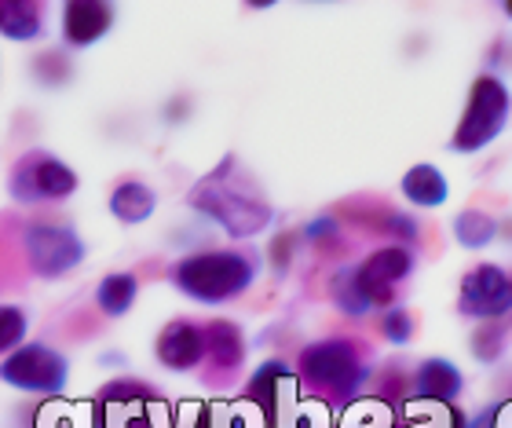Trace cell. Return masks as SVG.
<instances>
[{
    "mask_svg": "<svg viewBox=\"0 0 512 428\" xmlns=\"http://www.w3.org/2000/svg\"><path fill=\"white\" fill-rule=\"evenodd\" d=\"M410 271H414V253H410V249L384 246V249H377V253H370L363 264H355V279H359V286H363V293L370 297L374 308H388L395 286H399Z\"/></svg>",
    "mask_w": 512,
    "mask_h": 428,
    "instance_id": "10",
    "label": "cell"
},
{
    "mask_svg": "<svg viewBox=\"0 0 512 428\" xmlns=\"http://www.w3.org/2000/svg\"><path fill=\"white\" fill-rule=\"evenodd\" d=\"M465 388V377L447 359H425L414 374V399L421 403H454Z\"/></svg>",
    "mask_w": 512,
    "mask_h": 428,
    "instance_id": "14",
    "label": "cell"
},
{
    "mask_svg": "<svg viewBox=\"0 0 512 428\" xmlns=\"http://www.w3.org/2000/svg\"><path fill=\"white\" fill-rule=\"evenodd\" d=\"M249 8H256V11H264V8H275L278 0H246Z\"/></svg>",
    "mask_w": 512,
    "mask_h": 428,
    "instance_id": "27",
    "label": "cell"
},
{
    "mask_svg": "<svg viewBox=\"0 0 512 428\" xmlns=\"http://www.w3.org/2000/svg\"><path fill=\"white\" fill-rule=\"evenodd\" d=\"M293 385V370H289L282 359H267L246 385V403L260 410L267 428H275L278 421V407H282V392Z\"/></svg>",
    "mask_w": 512,
    "mask_h": 428,
    "instance_id": "13",
    "label": "cell"
},
{
    "mask_svg": "<svg viewBox=\"0 0 512 428\" xmlns=\"http://www.w3.org/2000/svg\"><path fill=\"white\" fill-rule=\"evenodd\" d=\"M297 377L330 403H352L370 370H366L359 344L348 337H326V341H311L300 352Z\"/></svg>",
    "mask_w": 512,
    "mask_h": 428,
    "instance_id": "3",
    "label": "cell"
},
{
    "mask_svg": "<svg viewBox=\"0 0 512 428\" xmlns=\"http://www.w3.org/2000/svg\"><path fill=\"white\" fill-rule=\"evenodd\" d=\"M139 297V279L132 271H110L103 275L96 286V308L107 315V319H125L132 304Z\"/></svg>",
    "mask_w": 512,
    "mask_h": 428,
    "instance_id": "18",
    "label": "cell"
},
{
    "mask_svg": "<svg viewBox=\"0 0 512 428\" xmlns=\"http://www.w3.org/2000/svg\"><path fill=\"white\" fill-rule=\"evenodd\" d=\"M81 187L74 165H66L59 154L33 147L15 158L8 172V194L15 205H59L70 202Z\"/></svg>",
    "mask_w": 512,
    "mask_h": 428,
    "instance_id": "4",
    "label": "cell"
},
{
    "mask_svg": "<svg viewBox=\"0 0 512 428\" xmlns=\"http://www.w3.org/2000/svg\"><path fill=\"white\" fill-rule=\"evenodd\" d=\"M494 235H498V224H494L487 213H480V209H469V213H461L458 220H454V238H458L465 249L491 246Z\"/></svg>",
    "mask_w": 512,
    "mask_h": 428,
    "instance_id": "21",
    "label": "cell"
},
{
    "mask_svg": "<svg viewBox=\"0 0 512 428\" xmlns=\"http://www.w3.org/2000/svg\"><path fill=\"white\" fill-rule=\"evenodd\" d=\"M19 242L22 257L30 264V275H37L44 282L66 279L88 257V246L85 238L77 235V227L55 224V220H33V224H26Z\"/></svg>",
    "mask_w": 512,
    "mask_h": 428,
    "instance_id": "5",
    "label": "cell"
},
{
    "mask_svg": "<svg viewBox=\"0 0 512 428\" xmlns=\"http://www.w3.org/2000/svg\"><path fill=\"white\" fill-rule=\"evenodd\" d=\"M330 300L344 311V315H352V319H363V315L374 311L370 297H366L363 286H359V279H355V264L352 268H341L330 279Z\"/></svg>",
    "mask_w": 512,
    "mask_h": 428,
    "instance_id": "20",
    "label": "cell"
},
{
    "mask_svg": "<svg viewBox=\"0 0 512 428\" xmlns=\"http://www.w3.org/2000/svg\"><path fill=\"white\" fill-rule=\"evenodd\" d=\"M0 385L26 396H63L70 385V359L52 344L26 341L0 359Z\"/></svg>",
    "mask_w": 512,
    "mask_h": 428,
    "instance_id": "6",
    "label": "cell"
},
{
    "mask_svg": "<svg viewBox=\"0 0 512 428\" xmlns=\"http://www.w3.org/2000/svg\"><path fill=\"white\" fill-rule=\"evenodd\" d=\"M114 0H63V44L74 52H85L114 30Z\"/></svg>",
    "mask_w": 512,
    "mask_h": 428,
    "instance_id": "11",
    "label": "cell"
},
{
    "mask_svg": "<svg viewBox=\"0 0 512 428\" xmlns=\"http://www.w3.org/2000/svg\"><path fill=\"white\" fill-rule=\"evenodd\" d=\"M337 220H333V216H319V220H311L308 227H304V238H308V242H326V238H333L337 235Z\"/></svg>",
    "mask_w": 512,
    "mask_h": 428,
    "instance_id": "26",
    "label": "cell"
},
{
    "mask_svg": "<svg viewBox=\"0 0 512 428\" xmlns=\"http://www.w3.org/2000/svg\"><path fill=\"white\" fill-rule=\"evenodd\" d=\"M458 311L472 319H502L512 311V279L498 264H480L461 279Z\"/></svg>",
    "mask_w": 512,
    "mask_h": 428,
    "instance_id": "9",
    "label": "cell"
},
{
    "mask_svg": "<svg viewBox=\"0 0 512 428\" xmlns=\"http://www.w3.org/2000/svg\"><path fill=\"white\" fill-rule=\"evenodd\" d=\"M403 194L406 202L421 205V209H436V205L447 202V180H443V172L436 169V165H428V161H421V165H414V169L403 176Z\"/></svg>",
    "mask_w": 512,
    "mask_h": 428,
    "instance_id": "19",
    "label": "cell"
},
{
    "mask_svg": "<svg viewBox=\"0 0 512 428\" xmlns=\"http://www.w3.org/2000/svg\"><path fill=\"white\" fill-rule=\"evenodd\" d=\"M256 264L253 253L242 249H209V253H191L172 264L169 282L180 289L183 297H191L194 304H231L235 297H242L249 286L256 282Z\"/></svg>",
    "mask_w": 512,
    "mask_h": 428,
    "instance_id": "2",
    "label": "cell"
},
{
    "mask_svg": "<svg viewBox=\"0 0 512 428\" xmlns=\"http://www.w3.org/2000/svg\"><path fill=\"white\" fill-rule=\"evenodd\" d=\"M48 22H44V0H0V37L15 44L41 41Z\"/></svg>",
    "mask_w": 512,
    "mask_h": 428,
    "instance_id": "15",
    "label": "cell"
},
{
    "mask_svg": "<svg viewBox=\"0 0 512 428\" xmlns=\"http://www.w3.org/2000/svg\"><path fill=\"white\" fill-rule=\"evenodd\" d=\"M505 11H509V15H512V0H505Z\"/></svg>",
    "mask_w": 512,
    "mask_h": 428,
    "instance_id": "28",
    "label": "cell"
},
{
    "mask_svg": "<svg viewBox=\"0 0 512 428\" xmlns=\"http://www.w3.org/2000/svg\"><path fill=\"white\" fill-rule=\"evenodd\" d=\"M107 209L110 216L125 227H136V224H147L154 209H158V194L154 187L143 180H121L107 198Z\"/></svg>",
    "mask_w": 512,
    "mask_h": 428,
    "instance_id": "16",
    "label": "cell"
},
{
    "mask_svg": "<svg viewBox=\"0 0 512 428\" xmlns=\"http://www.w3.org/2000/svg\"><path fill=\"white\" fill-rule=\"evenodd\" d=\"M472 352H476V359H483V363H494L498 355H502V330H483L472 337Z\"/></svg>",
    "mask_w": 512,
    "mask_h": 428,
    "instance_id": "24",
    "label": "cell"
},
{
    "mask_svg": "<svg viewBox=\"0 0 512 428\" xmlns=\"http://www.w3.org/2000/svg\"><path fill=\"white\" fill-rule=\"evenodd\" d=\"M509 88L498 81V77L483 74L472 81V92H469V103H465V114H461V125L454 132V140L450 147L458 150V154H472V150L487 147L502 136L505 121H509Z\"/></svg>",
    "mask_w": 512,
    "mask_h": 428,
    "instance_id": "7",
    "label": "cell"
},
{
    "mask_svg": "<svg viewBox=\"0 0 512 428\" xmlns=\"http://www.w3.org/2000/svg\"><path fill=\"white\" fill-rule=\"evenodd\" d=\"M187 202H191L194 213L209 216L231 238H253L264 227H271V220H275L271 202H267L264 194H260V187L242 172L235 154H227L209 176H202V180L194 183Z\"/></svg>",
    "mask_w": 512,
    "mask_h": 428,
    "instance_id": "1",
    "label": "cell"
},
{
    "mask_svg": "<svg viewBox=\"0 0 512 428\" xmlns=\"http://www.w3.org/2000/svg\"><path fill=\"white\" fill-rule=\"evenodd\" d=\"M161 396L139 381H114L92 403V428H165Z\"/></svg>",
    "mask_w": 512,
    "mask_h": 428,
    "instance_id": "8",
    "label": "cell"
},
{
    "mask_svg": "<svg viewBox=\"0 0 512 428\" xmlns=\"http://www.w3.org/2000/svg\"><path fill=\"white\" fill-rule=\"evenodd\" d=\"M158 363L172 374H187L205 363V326L191 319H172L154 341Z\"/></svg>",
    "mask_w": 512,
    "mask_h": 428,
    "instance_id": "12",
    "label": "cell"
},
{
    "mask_svg": "<svg viewBox=\"0 0 512 428\" xmlns=\"http://www.w3.org/2000/svg\"><path fill=\"white\" fill-rule=\"evenodd\" d=\"M381 333H384V341L410 344V337H414V319H410V311H406V308H388V311H384Z\"/></svg>",
    "mask_w": 512,
    "mask_h": 428,
    "instance_id": "23",
    "label": "cell"
},
{
    "mask_svg": "<svg viewBox=\"0 0 512 428\" xmlns=\"http://www.w3.org/2000/svg\"><path fill=\"white\" fill-rule=\"evenodd\" d=\"M205 359L213 363V370H224V374L242 370V363H246V337H242L235 322H205Z\"/></svg>",
    "mask_w": 512,
    "mask_h": 428,
    "instance_id": "17",
    "label": "cell"
},
{
    "mask_svg": "<svg viewBox=\"0 0 512 428\" xmlns=\"http://www.w3.org/2000/svg\"><path fill=\"white\" fill-rule=\"evenodd\" d=\"M30 333V311L19 304H0V359L26 344Z\"/></svg>",
    "mask_w": 512,
    "mask_h": 428,
    "instance_id": "22",
    "label": "cell"
},
{
    "mask_svg": "<svg viewBox=\"0 0 512 428\" xmlns=\"http://www.w3.org/2000/svg\"><path fill=\"white\" fill-rule=\"evenodd\" d=\"M293 246H297V235H278L275 242H271V249H267V253H271V268L278 271V275H282V271L289 268V260H293Z\"/></svg>",
    "mask_w": 512,
    "mask_h": 428,
    "instance_id": "25",
    "label": "cell"
}]
</instances>
